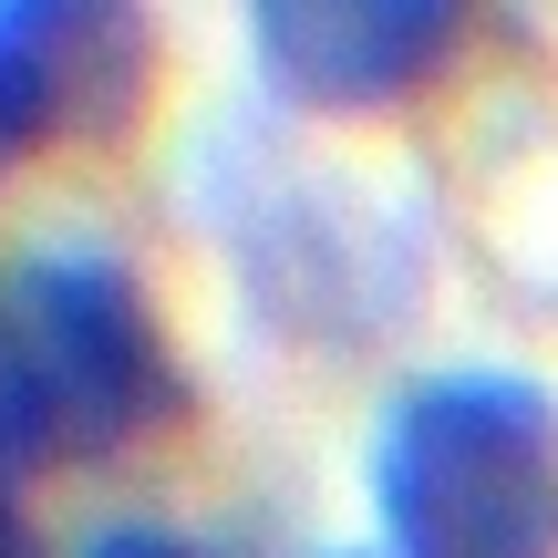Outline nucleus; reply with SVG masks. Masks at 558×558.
<instances>
[{"instance_id": "1", "label": "nucleus", "mask_w": 558, "mask_h": 558, "mask_svg": "<svg viewBox=\"0 0 558 558\" xmlns=\"http://www.w3.org/2000/svg\"><path fill=\"white\" fill-rule=\"evenodd\" d=\"M177 414L186 362L114 248L41 239L0 259V465H114Z\"/></svg>"}, {"instance_id": "2", "label": "nucleus", "mask_w": 558, "mask_h": 558, "mask_svg": "<svg viewBox=\"0 0 558 558\" xmlns=\"http://www.w3.org/2000/svg\"><path fill=\"white\" fill-rule=\"evenodd\" d=\"M383 558H558V393L527 373H424L373 435Z\"/></svg>"}, {"instance_id": "3", "label": "nucleus", "mask_w": 558, "mask_h": 558, "mask_svg": "<svg viewBox=\"0 0 558 558\" xmlns=\"http://www.w3.org/2000/svg\"><path fill=\"white\" fill-rule=\"evenodd\" d=\"M248 41L300 114H393L456 73L465 11L445 0H269Z\"/></svg>"}, {"instance_id": "4", "label": "nucleus", "mask_w": 558, "mask_h": 558, "mask_svg": "<svg viewBox=\"0 0 558 558\" xmlns=\"http://www.w3.org/2000/svg\"><path fill=\"white\" fill-rule=\"evenodd\" d=\"M156 73V32L124 11L0 0V177L52 135H114Z\"/></svg>"}, {"instance_id": "5", "label": "nucleus", "mask_w": 558, "mask_h": 558, "mask_svg": "<svg viewBox=\"0 0 558 558\" xmlns=\"http://www.w3.org/2000/svg\"><path fill=\"white\" fill-rule=\"evenodd\" d=\"M83 558H218L207 538H186V527H156V518H124V527H104Z\"/></svg>"}, {"instance_id": "6", "label": "nucleus", "mask_w": 558, "mask_h": 558, "mask_svg": "<svg viewBox=\"0 0 558 558\" xmlns=\"http://www.w3.org/2000/svg\"><path fill=\"white\" fill-rule=\"evenodd\" d=\"M0 558H52V538L32 527V507H21V486H11V465H0Z\"/></svg>"}]
</instances>
